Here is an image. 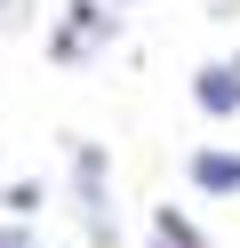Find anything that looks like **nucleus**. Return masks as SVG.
<instances>
[{
  "label": "nucleus",
  "instance_id": "20e7f679",
  "mask_svg": "<svg viewBox=\"0 0 240 248\" xmlns=\"http://www.w3.org/2000/svg\"><path fill=\"white\" fill-rule=\"evenodd\" d=\"M200 104L208 112H240V64H208L200 72Z\"/></svg>",
  "mask_w": 240,
  "mask_h": 248
},
{
  "label": "nucleus",
  "instance_id": "423d86ee",
  "mask_svg": "<svg viewBox=\"0 0 240 248\" xmlns=\"http://www.w3.org/2000/svg\"><path fill=\"white\" fill-rule=\"evenodd\" d=\"M0 248H24V232H0Z\"/></svg>",
  "mask_w": 240,
  "mask_h": 248
},
{
  "label": "nucleus",
  "instance_id": "7ed1b4c3",
  "mask_svg": "<svg viewBox=\"0 0 240 248\" xmlns=\"http://www.w3.org/2000/svg\"><path fill=\"white\" fill-rule=\"evenodd\" d=\"M192 184L200 192H240V160L232 152H192Z\"/></svg>",
  "mask_w": 240,
  "mask_h": 248
},
{
  "label": "nucleus",
  "instance_id": "f03ea898",
  "mask_svg": "<svg viewBox=\"0 0 240 248\" xmlns=\"http://www.w3.org/2000/svg\"><path fill=\"white\" fill-rule=\"evenodd\" d=\"M104 32H112V16H104V8H96V0H72V24H64L48 48H56V56H80L88 40H104Z\"/></svg>",
  "mask_w": 240,
  "mask_h": 248
},
{
  "label": "nucleus",
  "instance_id": "f257e3e1",
  "mask_svg": "<svg viewBox=\"0 0 240 248\" xmlns=\"http://www.w3.org/2000/svg\"><path fill=\"white\" fill-rule=\"evenodd\" d=\"M72 184H80V216H88V248H112V200H104V152L96 144L72 152Z\"/></svg>",
  "mask_w": 240,
  "mask_h": 248
},
{
  "label": "nucleus",
  "instance_id": "39448f33",
  "mask_svg": "<svg viewBox=\"0 0 240 248\" xmlns=\"http://www.w3.org/2000/svg\"><path fill=\"white\" fill-rule=\"evenodd\" d=\"M152 248H200V232H192L176 208H160V224H152Z\"/></svg>",
  "mask_w": 240,
  "mask_h": 248
}]
</instances>
